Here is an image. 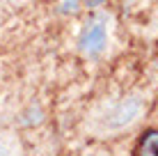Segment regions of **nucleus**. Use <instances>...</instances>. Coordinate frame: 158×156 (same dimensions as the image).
<instances>
[{"mask_svg":"<svg viewBox=\"0 0 158 156\" xmlns=\"http://www.w3.org/2000/svg\"><path fill=\"white\" fill-rule=\"evenodd\" d=\"M0 156H5V154H2V152H0Z\"/></svg>","mask_w":158,"mask_h":156,"instance_id":"obj_5","label":"nucleus"},{"mask_svg":"<svg viewBox=\"0 0 158 156\" xmlns=\"http://www.w3.org/2000/svg\"><path fill=\"white\" fill-rule=\"evenodd\" d=\"M138 156H158V131H147L138 145Z\"/></svg>","mask_w":158,"mask_h":156,"instance_id":"obj_3","label":"nucleus"},{"mask_svg":"<svg viewBox=\"0 0 158 156\" xmlns=\"http://www.w3.org/2000/svg\"><path fill=\"white\" fill-rule=\"evenodd\" d=\"M87 2H89V5H99L101 0H87Z\"/></svg>","mask_w":158,"mask_h":156,"instance_id":"obj_4","label":"nucleus"},{"mask_svg":"<svg viewBox=\"0 0 158 156\" xmlns=\"http://www.w3.org/2000/svg\"><path fill=\"white\" fill-rule=\"evenodd\" d=\"M140 110H142V106H140L138 99H124V101H119V103L108 106L99 117H94L92 129H94L96 133L122 131V129L131 126L135 120H138Z\"/></svg>","mask_w":158,"mask_h":156,"instance_id":"obj_1","label":"nucleus"},{"mask_svg":"<svg viewBox=\"0 0 158 156\" xmlns=\"http://www.w3.org/2000/svg\"><path fill=\"white\" fill-rule=\"evenodd\" d=\"M103 44H106V30H103V25H92V28L85 32V37H83L85 53L96 55V53L103 48Z\"/></svg>","mask_w":158,"mask_h":156,"instance_id":"obj_2","label":"nucleus"}]
</instances>
